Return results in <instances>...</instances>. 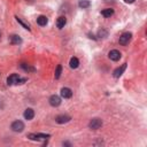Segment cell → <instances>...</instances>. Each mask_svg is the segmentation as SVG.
I'll list each match as a JSON object with an SVG mask.
<instances>
[{
  "label": "cell",
  "instance_id": "cell-7",
  "mask_svg": "<svg viewBox=\"0 0 147 147\" xmlns=\"http://www.w3.org/2000/svg\"><path fill=\"white\" fill-rule=\"evenodd\" d=\"M70 119H71V117L68 116V115H59V116L55 117V121H56V123H59V124H64V123L69 122Z\"/></svg>",
  "mask_w": 147,
  "mask_h": 147
},
{
  "label": "cell",
  "instance_id": "cell-5",
  "mask_svg": "<svg viewBox=\"0 0 147 147\" xmlns=\"http://www.w3.org/2000/svg\"><path fill=\"white\" fill-rule=\"evenodd\" d=\"M108 56L111 61H118L121 59V52L117 51V49H111L109 53H108Z\"/></svg>",
  "mask_w": 147,
  "mask_h": 147
},
{
  "label": "cell",
  "instance_id": "cell-8",
  "mask_svg": "<svg viewBox=\"0 0 147 147\" xmlns=\"http://www.w3.org/2000/svg\"><path fill=\"white\" fill-rule=\"evenodd\" d=\"M61 96L64 98V99H69V98H71V96H72V92H71V90H70L69 87H63V88H61Z\"/></svg>",
  "mask_w": 147,
  "mask_h": 147
},
{
  "label": "cell",
  "instance_id": "cell-1",
  "mask_svg": "<svg viewBox=\"0 0 147 147\" xmlns=\"http://www.w3.org/2000/svg\"><path fill=\"white\" fill-rule=\"evenodd\" d=\"M26 79L25 78H21L17 74H13L7 78V84L8 85H18V84H23Z\"/></svg>",
  "mask_w": 147,
  "mask_h": 147
},
{
  "label": "cell",
  "instance_id": "cell-15",
  "mask_svg": "<svg viewBox=\"0 0 147 147\" xmlns=\"http://www.w3.org/2000/svg\"><path fill=\"white\" fill-rule=\"evenodd\" d=\"M69 65H70L71 69H76V68H78V65H79V61H78V59H77V57H71V59H70V62H69Z\"/></svg>",
  "mask_w": 147,
  "mask_h": 147
},
{
  "label": "cell",
  "instance_id": "cell-12",
  "mask_svg": "<svg viewBox=\"0 0 147 147\" xmlns=\"http://www.w3.org/2000/svg\"><path fill=\"white\" fill-rule=\"evenodd\" d=\"M65 23H67L65 17H64V16H60V17L57 18V21H56V26H57L59 29H63L64 25H65Z\"/></svg>",
  "mask_w": 147,
  "mask_h": 147
},
{
  "label": "cell",
  "instance_id": "cell-21",
  "mask_svg": "<svg viewBox=\"0 0 147 147\" xmlns=\"http://www.w3.org/2000/svg\"><path fill=\"white\" fill-rule=\"evenodd\" d=\"M124 2H126V3H132V2H134V0H124Z\"/></svg>",
  "mask_w": 147,
  "mask_h": 147
},
{
  "label": "cell",
  "instance_id": "cell-16",
  "mask_svg": "<svg viewBox=\"0 0 147 147\" xmlns=\"http://www.w3.org/2000/svg\"><path fill=\"white\" fill-rule=\"evenodd\" d=\"M113 14H114V9H111V8H106L101 11V15L105 17H110Z\"/></svg>",
  "mask_w": 147,
  "mask_h": 147
},
{
  "label": "cell",
  "instance_id": "cell-6",
  "mask_svg": "<svg viewBox=\"0 0 147 147\" xmlns=\"http://www.w3.org/2000/svg\"><path fill=\"white\" fill-rule=\"evenodd\" d=\"M48 101H49V105H51L52 107H57V106H60V103H61V98H60L59 95H52Z\"/></svg>",
  "mask_w": 147,
  "mask_h": 147
},
{
  "label": "cell",
  "instance_id": "cell-4",
  "mask_svg": "<svg viewBox=\"0 0 147 147\" xmlns=\"http://www.w3.org/2000/svg\"><path fill=\"white\" fill-rule=\"evenodd\" d=\"M11 130L15 131V132H22L23 129H24V123L22 121H15L11 123Z\"/></svg>",
  "mask_w": 147,
  "mask_h": 147
},
{
  "label": "cell",
  "instance_id": "cell-2",
  "mask_svg": "<svg viewBox=\"0 0 147 147\" xmlns=\"http://www.w3.org/2000/svg\"><path fill=\"white\" fill-rule=\"evenodd\" d=\"M131 38H132L131 32H124V33H122V34H121L119 40H118V41H119V44H121V45L125 46V45H127V44L130 42Z\"/></svg>",
  "mask_w": 147,
  "mask_h": 147
},
{
  "label": "cell",
  "instance_id": "cell-9",
  "mask_svg": "<svg viewBox=\"0 0 147 147\" xmlns=\"http://www.w3.org/2000/svg\"><path fill=\"white\" fill-rule=\"evenodd\" d=\"M49 136L48 134H42V133H38V134H32V133H30L29 136H28V138H30V139H32V140H41V139H47Z\"/></svg>",
  "mask_w": 147,
  "mask_h": 147
},
{
  "label": "cell",
  "instance_id": "cell-14",
  "mask_svg": "<svg viewBox=\"0 0 147 147\" xmlns=\"http://www.w3.org/2000/svg\"><path fill=\"white\" fill-rule=\"evenodd\" d=\"M9 39H10V42L14 44V45H18V44L22 42V39H21L17 34H13V36H10Z\"/></svg>",
  "mask_w": 147,
  "mask_h": 147
},
{
  "label": "cell",
  "instance_id": "cell-19",
  "mask_svg": "<svg viewBox=\"0 0 147 147\" xmlns=\"http://www.w3.org/2000/svg\"><path fill=\"white\" fill-rule=\"evenodd\" d=\"M21 67H22L24 70H26V71H33V70H34L32 67H30V65H26L25 63H22V64H21Z\"/></svg>",
  "mask_w": 147,
  "mask_h": 147
},
{
  "label": "cell",
  "instance_id": "cell-18",
  "mask_svg": "<svg viewBox=\"0 0 147 147\" xmlns=\"http://www.w3.org/2000/svg\"><path fill=\"white\" fill-rule=\"evenodd\" d=\"M61 71H62V65L59 64V65L56 67V70H55V78H56V79L60 78V76H61Z\"/></svg>",
  "mask_w": 147,
  "mask_h": 147
},
{
  "label": "cell",
  "instance_id": "cell-10",
  "mask_svg": "<svg viewBox=\"0 0 147 147\" xmlns=\"http://www.w3.org/2000/svg\"><path fill=\"white\" fill-rule=\"evenodd\" d=\"M23 116H24V118H25V119H28V121L32 119V118L34 117V111H33V109H31V108L25 109V110H24Z\"/></svg>",
  "mask_w": 147,
  "mask_h": 147
},
{
  "label": "cell",
  "instance_id": "cell-13",
  "mask_svg": "<svg viewBox=\"0 0 147 147\" xmlns=\"http://www.w3.org/2000/svg\"><path fill=\"white\" fill-rule=\"evenodd\" d=\"M47 22H48V18H47L46 16H44V15H40V16H38V17H37V23H38L40 26L46 25V24H47Z\"/></svg>",
  "mask_w": 147,
  "mask_h": 147
},
{
  "label": "cell",
  "instance_id": "cell-3",
  "mask_svg": "<svg viewBox=\"0 0 147 147\" xmlns=\"http://www.w3.org/2000/svg\"><path fill=\"white\" fill-rule=\"evenodd\" d=\"M88 126L92 130H98V129H100L102 126V121L100 118H92L90 121V123H88Z\"/></svg>",
  "mask_w": 147,
  "mask_h": 147
},
{
  "label": "cell",
  "instance_id": "cell-11",
  "mask_svg": "<svg viewBox=\"0 0 147 147\" xmlns=\"http://www.w3.org/2000/svg\"><path fill=\"white\" fill-rule=\"evenodd\" d=\"M125 68H126V63L122 64V67H121V68H117V69H115V70H114V72H113V74H114V77L118 78L119 76H122V74L124 72Z\"/></svg>",
  "mask_w": 147,
  "mask_h": 147
},
{
  "label": "cell",
  "instance_id": "cell-20",
  "mask_svg": "<svg viewBox=\"0 0 147 147\" xmlns=\"http://www.w3.org/2000/svg\"><path fill=\"white\" fill-rule=\"evenodd\" d=\"M16 21H17L18 23H21V24H22V25H23V26H24L25 29H28V30H30V26H29L28 24H25V23H24V22H23V21H22V20L20 18V17H16Z\"/></svg>",
  "mask_w": 147,
  "mask_h": 147
},
{
  "label": "cell",
  "instance_id": "cell-17",
  "mask_svg": "<svg viewBox=\"0 0 147 147\" xmlns=\"http://www.w3.org/2000/svg\"><path fill=\"white\" fill-rule=\"evenodd\" d=\"M78 5H79V7H80V8H83V9H85V8H88V7H90V5H91V2H90L88 0H80Z\"/></svg>",
  "mask_w": 147,
  "mask_h": 147
}]
</instances>
